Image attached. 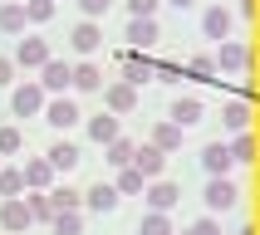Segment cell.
<instances>
[{
	"instance_id": "obj_4",
	"label": "cell",
	"mask_w": 260,
	"mask_h": 235,
	"mask_svg": "<svg viewBox=\"0 0 260 235\" xmlns=\"http://www.w3.org/2000/svg\"><path fill=\"white\" fill-rule=\"evenodd\" d=\"M231 201H236L231 181H211V186H206V206H211V211H226Z\"/></svg>"
},
{
	"instance_id": "obj_20",
	"label": "cell",
	"mask_w": 260,
	"mask_h": 235,
	"mask_svg": "<svg viewBox=\"0 0 260 235\" xmlns=\"http://www.w3.org/2000/svg\"><path fill=\"white\" fill-rule=\"evenodd\" d=\"M25 181H29V186H44V181H49V162H29V167H25Z\"/></svg>"
},
{
	"instance_id": "obj_12",
	"label": "cell",
	"mask_w": 260,
	"mask_h": 235,
	"mask_svg": "<svg viewBox=\"0 0 260 235\" xmlns=\"http://www.w3.org/2000/svg\"><path fill=\"white\" fill-rule=\"evenodd\" d=\"M74 44H79L84 54H88V49H99V25H79V29H74Z\"/></svg>"
},
{
	"instance_id": "obj_15",
	"label": "cell",
	"mask_w": 260,
	"mask_h": 235,
	"mask_svg": "<svg viewBox=\"0 0 260 235\" xmlns=\"http://www.w3.org/2000/svg\"><path fill=\"white\" fill-rule=\"evenodd\" d=\"M172 113H177V123H197V118H202V103L197 98H177Z\"/></svg>"
},
{
	"instance_id": "obj_16",
	"label": "cell",
	"mask_w": 260,
	"mask_h": 235,
	"mask_svg": "<svg viewBox=\"0 0 260 235\" xmlns=\"http://www.w3.org/2000/svg\"><path fill=\"white\" fill-rule=\"evenodd\" d=\"M74 118H79V113H74V103H49V123H54V128H69Z\"/></svg>"
},
{
	"instance_id": "obj_7",
	"label": "cell",
	"mask_w": 260,
	"mask_h": 235,
	"mask_svg": "<svg viewBox=\"0 0 260 235\" xmlns=\"http://www.w3.org/2000/svg\"><path fill=\"white\" fill-rule=\"evenodd\" d=\"M20 64H49V49L40 40H25L20 44Z\"/></svg>"
},
{
	"instance_id": "obj_21",
	"label": "cell",
	"mask_w": 260,
	"mask_h": 235,
	"mask_svg": "<svg viewBox=\"0 0 260 235\" xmlns=\"http://www.w3.org/2000/svg\"><path fill=\"white\" fill-rule=\"evenodd\" d=\"M25 25V10H20V5H5V10H0V29H20Z\"/></svg>"
},
{
	"instance_id": "obj_1",
	"label": "cell",
	"mask_w": 260,
	"mask_h": 235,
	"mask_svg": "<svg viewBox=\"0 0 260 235\" xmlns=\"http://www.w3.org/2000/svg\"><path fill=\"white\" fill-rule=\"evenodd\" d=\"M0 225H5V230H25V225H29V206L5 201V206H0Z\"/></svg>"
},
{
	"instance_id": "obj_22",
	"label": "cell",
	"mask_w": 260,
	"mask_h": 235,
	"mask_svg": "<svg viewBox=\"0 0 260 235\" xmlns=\"http://www.w3.org/2000/svg\"><path fill=\"white\" fill-rule=\"evenodd\" d=\"M54 211H59L54 201H44V196H29V216H35V220H49Z\"/></svg>"
},
{
	"instance_id": "obj_36",
	"label": "cell",
	"mask_w": 260,
	"mask_h": 235,
	"mask_svg": "<svg viewBox=\"0 0 260 235\" xmlns=\"http://www.w3.org/2000/svg\"><path fill=\"white\" fill-rule=\"evenodd\" d=\"M187 235H216V225H211V220H197V225H191Z\"/></svg>"
},
{
	"instance_id": "obj_3",
	"label": "cell",
	"mask_w": 260,
	"mask_h": 235,
	"mask_svg": "<svg viewBox=\"0 0 260 235\" xmlns=\"http://www.w3.org/2000/svg\"><path fill=\"white\" fill-rule=\"evenodd\" d=\"M88 137H93V142H113V137H118V118L99 113L93 123H88Z\"/></svg>"
},
{
	"instance_id": "obj_35",
	"label": "cell",
	"mask_w": 260,
	"mask_h": 235,
	"mask_svg": "<svg viewBox=\"0 0 260 235\" xmlns=\"http://www.w3.org/2000/svg\"><path fill=\"white\" fill-rule=\"evenodd\" d=\"M79 5H84V15H103L108 10V0H79Z\"/></svg>"
},
{
	"instance_id": "obj_18",
	"label": "cell",
	"mask_w": 260,
	"mask_h": 235,
	"mask_svg": "<svg viewBox=\"0 0 260 235\" xmlns=\"http://www.w3.org/2000/svg\"><path fill=\"white\" fill-rule=\"evenodd\" d=\"M74 84H79V88H99L103 79H99V69H93V64H79V69H74Z\"/></svg>"
},
{
	"instance_id": "obj_9",
	"label": "cell",
	"mask_w": 260,
	"mask_h": 235,
	"mask_svg": "<svg viewBox=\"0 0 260 235\" xmlns=\"http://www.w3.org/2000/svg\"><path fill=\"white\" fill-rule=\"evenodd\" d=\"M138 172H143V176H157L162 172V152H157V147H143V152H138Z\"/></svg>"
},
{
	"instance_id": "obj_19",
	"label": "cell",
	"mask_w": 260,
	"mask_h": 235,
	"mask_svg": "<svg viewBox=\"0 0 260 235\" xmlns=\"http://www.w3.org/2000/svg\"><path fill=\"white\" fill-rule=\"evenodd\" d=\"M108 162H113V167H128V162H133V142H118V137H113V147H108Z\"/></svg>"
},
{
	"instance_id": "obj_10",
	"label": "cell",
	"mask_w": 260,
	"mask_h": 235,
	"mask_svg": "<svg viewBox=\"0 0 260 235\" xmlns=\"http://www.w3.org/2000/svg\"><path fill=\"white\" fill-rule=\"evenodd\" d=\"M177 196H182V191H177L172 181H157V186H152V206H157V211H167V206H177Z\"/></svg>"
},
{
	"instance_id": "obj_5",
	"label": "cell",
	"mask_w": 260,
	"mask_h": 235,
	"mask_svg": "<svg viewBox=\"0 0 260 235\" xmlns=\"http://www.w3.org/2000/svg\"><path fill=\"white\" fill-rule=\"evenodd\" d=\"M113 206H118V191L113 186H103V181H99V186L88 191V211H113Z\"/></svg>"
},
{
	"instance_id": "obj_29",
	"label": "cell",
	"mask_w": 260,
	"mask_h": 235,
	"mask_svg": "<svg viewBox=\"0 0 260 235\" xmlns=\"http://www.w3.org/2000/svg\"><path fill=\"white\" fill-rule=\"evenodd\" d=\"M221 64H231V69H236V64H246V49H241V44H231V49H221Z\"/></svg>"
},
{
	"instance_id": "obj_30",
	"label": "cell",
	"mask_w": 260,
	"mask_h": 235,
	"mask_svg": "<svg viewBox=\"0 0 260 235\" xmlns=\"http://www.w3.org/2000/svg\"><path fill=\"white\" fill-rule=\"evenodd\" d=\"M25 15H29V20H49V15H54V5H49V0H35Z\"/></svg>"
},
{
	"instance_id": "obj_2",
	"label": "cell",
	"mask_w": 260,
	"mask_h": 235,
	"mask_svg": "<svg viewBox=\"0 0 260 235\" xmlns=\"http://www.w3.org/2000/svg\"><path fill=\"white\" fill-rule=\"evenodd\" d=\"M202 162H206V172H211V176H221V172H226V167H231V147H221V142H211V147H206V152H202Z\"/></svg>"
},
{
	"instance_id": "obj_33",
	"label": "cell",
	"mask_w": 260,
	"mask_h": 235,
	"mask_svg": "<svg viewBox=\"0 0 260 235\" xmlns=\"http://www.w3.org/2000/svg\"><path fill=\"white\" fill-rule=\"evenodd\" d=\"M118 186H123V191H138V186H143V172H138V167H133V172H123V181H118Z\"/></svg>"
},
{
	"instance_id": "obj_25",
	"label": "cell",
	"mask_w": 260,
	"mask_h": 235,
	"mask_svg": "<svg viewBox=\"0 0 260 235\" xmlns=\"http://www.w3.org/2000/svg\"><path fill=\"white\" fill-rule=\"evenodd\" d=\"M54 230H59V235H79V216H74V211H69V216H64V211H59Z\"/></svg>"
},
{
	"instance_id": "obj_38",
	"label": "cell",
	"mask_w": 260,
	"mask_h": 235,
	"mask_svg": "<svg viewBox=\"0 0 260 235\" xmlns=\"http://www.w3.org/2000/svg\"><path fill=\"white\" fill-rule=\"evenodd\" d=\"M172 5H191V0H172Z\"/></svg>"
},
{
	"instance_id": "obj_34",
	"label": "cell",
	"mask_w": 260,
	"mask_h": 235,
	"mask_svg": "<svg viewBox=\"0 0 260 235\" xmlns=\"http://www.w3.org/2000/svg\"><path fill=\"white\" fill-rule=\"evenodd\" d=\"M128 5H133V15H152L157 10V0H128Z\"/></svg>"
},
{
	"instance_id": "obj_17",
	"label": "cell",
	"mask_w": 260,
	"mask_h": 235,
	"mask_svg": "<svg viewBox=\"0 0 260 235\" xmlns=\"http://www.w3.org/2000/svg\"><path fill=\"white\" fill-rule=\"evenodd\" d=\"M226 25H231L226 10H211V15H206V34H211V40H226Z\"/></svg>"
},
{
	"instance_id": "obj_13",
	"label": "cell",
	"mask_w": 260,
	"mask_h": 235,
	"mask_svg": "<svg viewBox=\"0 0 260 235\" xmlns=\"http://www.w3.org/2000/svg\"><path fill=\"white\" fill-rule=\"evenodd\" d=\"M69 79H74V73L64 69V64H44V88H64Z\"/></svg>"
},
{
	"instance_id": "obj_6",
	"label": "cell",
	"mask_w": 260,
	"mask_h": 235,
	"mask_svg": "<svg viewBox=\"0 0 260 235\" xmlns=\"http://www.w3.org/2000/svg\"><path fill=\"white\" fill-rule=\"evenodd\" d=\"M128 40H133V44H152V40H157V25H152L147 15H138V20H133V29H128Z\"/></svg>"
},
{
	"instance_id": "obj_37",
	"label": "cell",
	"mask_w": 260,
	"mask_h": 235,
	"mask_svg": "<svg viewBox=\"0 0 260 235\" xmlns=\"http://www.w3.org/2000/svg\"><path fill=\"white\" fill-rule=\"evenodd\" d=\"M5 79H10V59H0V84H5Z\"/></svg>"
},
{
	"instance_id": "obj_8",
	"label": "cell",
	"mask_w": 260,
	"mask_h": 235,
	"mask_svg": "<svg viewBox=\"0 0 260 235\" xmlns=\"http://www.w3.org/2000/svg\"><path fill=\"white\" fill-rule=\"evenodd\" d=\"M74 162H79V152H74V142H59L54 152H49V167H59V172H69Z\"/></svg>"
},
{
	"instance_id": "obj_32",
	"label": "cell",
	"mask_w": 260,
	"mask_h": 235,
	"mask_svg": "<svg viewBox=\"0 0 260 235\" xmlns=\"http://www.w3.org/2000/svg\"><path fill=\"white\" fill-rule=\"evenodd\" d=\"M143 235H167V220H162V216H147L143 220Z\"/></svg>"
},
{
	"instance_id": "obj_27",
	"label": "cell",
	"mask_w": 260,
	"mask_h": 235,
	"mask_svg": "<svg viewBox=\"0 0 260 235\" xmlns=\"http://www.w3.org/2000/svg\"><path fill=\"white\" fill-rule=\"evenodd\" d=\"M54 206H59V211H74V206H79V191H69V186L54 191Z\"/></svg>"
},
{
	"instance_id": "obj_28",
	"label": "cell",
	"mask_w": 260,
	"mask_h": 235,
	"mask_svg": "<svg viewBox=\"0 0 260 235\" xmlns=\"http://www.w3.org/2000/svg\"><path fill=\"white\" fill-rule=\"evenodd\" d=\"M177 137H182L177 128H157V132H152V142H157V147H177Z\"/></svg>"
},
{
	"instance_id": "obj_11",
	"label": "cell",
	"mask_w": 260,
	"mask_h": 235,
	"mask_svg": "<svg viewBox=\"0 0 260 235\" xmlns=\"http://www.w3.org/2000/svg\"><path fill=\"white\" fill-rule=\"evenodd\" d=\"M40 103H44V93H40V88H20V93H15V113H35Z\"/></svg>"
},
{
	"instance_id": "obj_23",
	"label": "cell",
	"mask_w": 260,
	"mask_h": 235,
	"mask_svg": "<svg viewBox=\"0 0 260 235\" xmlns=\"http://www.w3.org/2000/svg\"><path fill=\"white\" fill-rule=\"evenodd\" d=\"M226 128H246V103H226Z\"/></svg>"
},
{
	"instance_id": "obj_14",
	"label": "cell",
	"mask_w": 260,
	"mask_h": 235,
	"mask_svg": "<svg viewBox=\"0 0 260 235\" xmlns=\"http://www.w3.org/2000/svg\"><path fill=\"white\" fill-rule=\"evenodd\" d=\"M108 108H118V113H128V108H133V88H128V84L108 88Z\"/></svg>"
},
{
	"instance_id": "obj_24",
	"label": "cell",
	"mask_w": 260,
	"mask_h": 235,
	"mask_svg": "<svg viewBox=\"0 0 260 235\" xmlns=\"http://www.w3.org/2000/svg\"><path fill=\"white\" fill-rule=\"evenodd\" d=\"M20 186H25V172H0V191L5 196H15Z\"/></svg>"
},
{
	"instance_id": "obj_31",
	"label": "cell",
	"mask_w": 260,
	"mask_h": 235,
	"mask_svg": "<svg viewBox=\"0 0 260 235\" xmlns=\"http://www.w3.org/2000/svg\"><path fill=\"white\" fill-rule=\"evenodd\" d=\"M15 147H20V132H15V128H0V152H15Z\"/></svg>"
},
{
	"instance_id": "obj_26",
	"label": "cell",
	"mask_w": 260,
	"mask_h": 235,
	"mask_svg": "<svg viewBox=\"0 0 260 235\" xmlns=\"http://www.w3.org/2000/svg\"><path fill=\"white\" fill-rule=\"evenodd\" d=\"M147 73H152V64H147V59H143V64H138V59H128V79H133V84H143Z\"/></svg>"
}]
</instances>
